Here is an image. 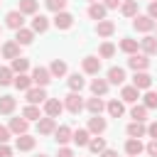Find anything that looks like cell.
<instances>
[{"instance_id":"obj_1","label":"cell","mask_w":157,"mask_h":157,"mask_svg":"<svg viewBox=\"0 0 157 157\" xmlns=\"http://www.w3.org/2000/svg\"><path fill=\"white\" fill-rule=\"evenodd\" d=\"M64 108L69 110V113H74V115H78L81 110H83V101H81V96L76 93V91H71L66 98H64Z\"/></svg>"},{"instance_id":"obj_2","label":"cell","mask_w":157,"mask_h":157,"mask_svg":"<svg viewBox=\"0 0 157 157\" xmlns=\"http://www.w3.org/2000/svg\"><path fill=\"white\" fill-rule=\"evenodd\" d=\"M155 20L150 17V15H135V20H132V27L137 29V32H150V29H155Z\"/></svg>"},{"instance_id":"obj_3","label":"cell","mask_w":157,"mask_h":157,"mask_svg":"<svg viewBox=\"0 0 157 157\" xmlns=\"http://www.w3.org/2000/svg\"><path fill=\"white\" fill-rule=\"evenodd\" d=\"M128 66H130L132 71H145V69L150 66V59H147V54H130Z\"/></svg>"},{"instance_id":"obj_4","label":"cell","mask_w":157,"mask_h":157,"mask_svg":"<svg viewBox=\"0 0 157 157\" xmlns=\"http://www.w3.org/2000/svg\"><path fill=\"white\" fill-rule=\"evenodd\" d=\"M71 25H74V15H69L66 10L54 12V27H56V29H69Z\"/></svg>"},{"instance_id":"obj_5","label":"cell","mask_w":157,"mask_h":157,"mask_svg":"<svg viewBox=\"0 0 157 157\" xmlns=\"http://www.w3.org/2000/svg\"><path fill=\"white\" fill-rule=\"evenodd\" d=\"M52 78H54V76H52V71H49V69H44V66H37V69L32 71V81H34L37 86H47Z\"/></svg>"},{"instance_id":"obj_6","label":"cell","mask_w":157,"mask_h":157,"mask_svg":"<svg viewBox=\"0 0 157 157\" xmlns=\"http://www.w3.org/2000/svg\"><path fill=\"white\" fill-rule=\"evenodd\" d=\"M61 110H64V103H61L59 98H47V101H44V113H47V115L59 118Z\"/></svg>"},{"instance_id":"obj_7","label":"cell","mask_w":157,"mask_h":157,"mask_svg":"<svg viewBox=\"0 0 157 157\" xmlns=\"http://www.w3.org/2000/svg\"><path fill=\"white\" fill-rule=\"evenodd\" d=\"M5 25H7L10 29H20V27L25 25V15H22L20 10H12V12L5 15Z\"/></svg>"},{"instance_id":"obj_8","label":"cell","mask_w":157,"mask_h":157,"mask_svg":"<svg viewBox=\"0 0 157 157\" xmlns=\"http://www.w3.org/2000/svg\"><path fill=\"white\" fill-rule=\"evenodd\" d=\"M32 39H34V29H27V27H20V29H15V42H17L20 47H27V44H32Z\"/></svg>"},{"instance_id":"obj_9","label":"cell","mask_w":157,"mask_h":157,"mask_svg":"<svg viewBox=\"0 0 157 157\" xmlns=\"http://www.w3.org/2000/svg\"><path fill=\"white\" fill-rule=\"evenodd\" d=\"M37 130H39V135H52V132L56 130V120H54L52 115L39 118V120H37Z\"/></svg>"},{"instance_id":"obj_10","label":"cell","mask_w":157,"mask_h":157,"mask_svg":"<svg viewBox=\"0 0 157 157\" xmlns=\"http://www.w3.org/2000/svg\"><path fill=\"white\" fill-rule=\"evenodd\" d=\"M0 54H2L5 59H17V56H20V44H17L15 39H10V42H5V44L0 47Z\"/></svg>"},{"instance_id":"obj_11","label":"cell","mask_w":157,"mask_h":157,"mask_svg":"<svg viewBox=\"0 0 157 157\" xmlns=\"http://www.w3.org/2000/svg\"><path fill=\"white\" fill-rule=\"evenodd\" d=\"M132 86L135 88H150L152 86V76L147 74V71H135V76H132Z\"/></svg>"},{"instance_id":"obj_12","label":"cell","mask_w":157,"mask_h":157,"mask_svg":"<svg viewBox=\"0 0 157 157\" xmlns=\"http://www.w3.org/2000/svg\"><path fill=\"white\" fill-rule=\"evenodd\" d=\"M105 128H108L105 118H101V115H91V120H88V132L101 135V132H105Z\"/></svg>"},{"instance_id":"obj_13","label":"cell","mask_w":157,"mask_h":157,"mask_svg":"<svg viewBox=\"0 0 157 157\" xmlns=\"http://www.w3.org/2000/svg\"><path fill=\"white\" fill-rule=\"evenodd\" d=\"M108 83H113V86L125 83V69H120V66H110V69H108Z\"/></svg>"},{"instance_id":"obj_14","label":"cell","mask_w":157,"mask_h":157,"mask_svg":"<svg viewBox=\"0 0 157 157\" xmlns=\"http://www.w3.org/2000/svg\"><path fill=\"white\" fill-rule=\"evenodd\" d=\"M27 93V101L29 103H34V105H39V103H44L47 101V93H44V86H37V88H29V91H25Z\"/></svg>"},{"instance_id":"obj_15","label":"cell","mask_w":157,"mask_h":157,"mask_svg":"<svg viewBox=\"0 0 157 157\" xmlns=\"http://www.w3.org/2000/svg\"><path fill=\"white\" fill-rule=\"evenodd\" d=\"M27 128H29V120L22 115V118H12L10 120V132H15V135H25L27 132Z\"/></svg>"},{"instance_id":"obj_16","label":"cell","mask_w":157,"mask_h":157,"mask_svg":"<svg viewBox=\"0 0 157 157\" xmlns=\"http://www.w3.org/2000/svg\"><path fill=\"white\" fill-rule=\"evenodd\" d=\"M105 10H108V7H105L103 2H91V5H88V17L101 22V20H105Z\"/></svg>"},{"instance_id":"obj_17","label":"cell","mask_w":157,"mask_h":157,"mask_svg":"<svg viewBox=\"0 0 157 157\" xmlns=\"http://www.w3.org/2000/svg\"><path fill=\"white\" fill-rule=\"evenodd\" d=\"M78 147H88V142H91V132H88V128H78V130H74V137H71Z\"/></svg>"},{"instance_id":"obj_18","label":"cell","mask_w":157,"mask_h":157,"mask_svg":"<svg viewBox=\"0 0 157 157\" xmlns=\"http://www.w3.org/2000/svg\"><path fill=\"white\" fill-rule=\"evenodd\" d=\"M81 66H83L86 74H98V71H101V59H98V56H86V59L81 61Z\"/></svg>"},{"instance_id":"obj_19","label":"cell","mask_w":157,"mask_h":157,"mask_svg":"<svg viewBox=\"0 0 157 157\" xmlns=\"http://www.w3.org/2000/svg\"><path fill=\"white\" fill-rule=\"evenodd\" d=\"M86 108H88V113H91V115H101V113H103V108H105V103H103V98L93 96V98H88V101H86Z\"/></svg>"},{"instance_id":"obj_20","label":"cell","mask_w":157,"mask_h":157,"mask_svg":"<svg viewBox=\"0 0 157 157\" xmlns=\"http://www.w3.org/2000/svg\"><path fill=\"white\" fill-rule=\"evenodd\" d=\"M54 137H56V142H59V145H66V142L74 137V132H71V128H69V125H59V128L54 130Z\"/></svg>"},{"instance_id":"obj_21","label":"cell","mask_w":157,"mask_h":157,"mask_svg":"<svg viewBox=\"0 0 157 157\" xmlns=\"http://www.w3.org/2000/svg\"><path fill=\"white\" fill-rule=\"evenodd\" d=\"M34 142H37V140H34L32 135H27V132H25V135H17L15 147H17V150H22V152H27V150H32V147H34Z\"/></svg>"},{"instance_id":"obj_22","label":"cell","mask_w":157,"mask_h":157,"mask_svg":"<svg viewBox=\"0 0 157 157\" xmlns=\"http://www.w3.org/2000/svg\"><path fill=\"white\" fill-rule=\"evenodd\" d=\"M140 49H142L147 56H150V54H157V37H150V34L142 37V39H140Z\"/></svg>"},{"instance_id":"obj_23","label":"cell","mask_w":157,"mask_h":157,"mask_svg":"<svg viewBox=\"0 0 157 157\" xmlns=\"http://www.w3.org/2000/svg\"><path fill=\"white\" fill-rule=\"evenodd\" d=\"M96 32H98V37H110V34L115 32V22H110V20H101V22L96 25Z\"/></svg>"},{"instance_id":"obj_24","label":"cell","mask_w":157,"mask_h":157,"mask_svg":"<svg viewBox=\"0 0 157 157\" xmlns=\"http://www.w3.org/2000/svg\"><path fill=\"white\" fill-rule=\"evenodd\" d=\"M12 83H15V88H17V91H29L34 81H32V76H27V74H17Z\"/></svg>"},{"instance_id":"obj_25","label":"cell","mask_w":157,"mask_h":157,"mask_svg":"<svg viewBox=\"0 0 157 157\" xmlns=\"http://www.w3.org/2000/svg\"><path fill=\"white\" fill-rule=\"evenodd\" d=\"M108 78H93L91 81V91H93V96H105L108 93Z\"/></svg>"},{"instance_id":"obj_26","label":"cell","mask_w":157,"mask_h":157,"mask_svg":"<svg viewBox=\"0 0 157 157\" xmlns=\"http://www.w3.org/2000/svg\"><path fill=\"white\" fill-rule=\"evenodd\" d=\"M120 98H123L125 103H135V101L140 98V88H135V86H123Z\"/></svg>"},{"instance_id":"obj_27","label":"cell","mask_w":157,"mask_h":157,"mask_svg":"<svg viewBox=\"0 0 157 157\" xmlns=\"http://www.w3.org/2000/svg\"><path fill=\"white\" fill-rule=\"evenodd\" d=\"M145 147H142V142H140V137H130L128 142H125V152L130 155V157H137L140 152H142Z\"/></svg>"},{"instance_id":"obj_28","label":"cell","mask_w":157,"mask_h":157,"mask_svg":"<svg viewBox=\"0 0 157 157\" xmlns=\"http://www.w3.org/2000/svg\"><path fill=\"white\" fill-rule=\"evenodd\" d=\"M128 135H130V137H145V135H147V128H145L140 120H132V123L128 125Z\"/></svg>"},{"instance_id":"obj_29","label":"cell","mask_w":157,"mask_h":157,"mask_svg":"<svg viewBox=\"0 0 157 157\" xmlns=\"http://www.w3.org/2000/svg\"><path fill=\"white\" fill-rule=\"evenodd\" d=\"M15 105H17V101L12 96H0V113L2 115H10L15 110Z\"/></svg>"},{"instance_id":"obj_30","label":"cell","mask_w":157,"mask_h":157,"mask_svg":"<svg viewBox=\"0 0 157 157\" xmlns=\"http://www.w3.org/2000/svg\"><path fill=\"white\" fill-rule=\"evenodd\" d=\"M137 47H140V42H137V39H130V37L120 39V49H123L125 54H137Z\"/></svg>"},{"instance_id":"obj_31","label":"cell","mask_w":157,"mask_h":157,"mask_svg":"<svg viewBox=\"0 0 157 157\" xmlns=\"http://www.w3.org/2000/svg\"><path fill=\"white\" fill-rule=\"evenodd\" d=\"M86 86V78L81 76V74H71L69 76V88L71 91H76V93H81V88Z\"/></svg>"},{"instance_id":"obj_32","label":"cell","mask_w":157,"mask_h":157,"mask_svg":"<svg viewBox=\"0 0 157 157\" xmlns=\"http://www.w3.org/2000/svg\"><path fill=\"white\" fill-rule=\"evenodd\" d=\"M105 108H108L110 118H120V115L125 113V105H123V101H118V98H115V101H110V103H108Z\"/></svg>"},{"instance_id":"obj_33","label":"cell","mask_w":157,"mask_h":157,"mask_svg":"<svg viewBox=\"0 0 157 157\" xmlns=\"http://www.w3.org/2000/svg\"><path fill=\"white\" fill-rule=\"evenodd\" d=\"M120 12H123L125 17H135V15H137V0H125V2L120 5Z\"/></svg>"},{"instance_id":"obj_34","label":"cell","mask_w":157,"mask_h":157,"mask_svg":"<svg viewBox=\"0 0 157 157\" xmlns=\"http://www.w3.org/2000/svg\"><path fill=\"white\" fill-rule=\"evenodd\" d=\"M49 71H52V76L61 78V76L66 74V61H61V59H54V61H52V66H49Z\"/></svg>"},{"instance_id":"obj_35","label":"cell","mask_w":157,"mask_h":157,"mask_svg":"<svg viewBox=\"0 0 157 157\" xmlns=\"http://www.w3.org/2000/svg\"><path fill=\"white\" fill-rule=\"evenodd\" d=\"M47 27H49V20H47L44 15H34V20H32V29H34V32H47Z\"/></svg>"},{"instance_id":"obj_36","label":"cell","mask_w":157,"mask_h":157,"mask_svg":"<svg viewBox=\"0 0 157 157\" xmlns=\"http://www.w3.org/2000/svg\"><path fill=\"white\" fill-rule=\"evenodd\" d=\"M15 74H25L27 69H29V61L25 59V56H17V59H12V66H10Z\"/></svg>"},{"instance_id":"obj_37","label":"cell","mask_w":157,"mask_h":157,"mask_svg":"<svg viewBox=\"0 0 157 157\" xmlns=\"http://www.w3.org/2000/svg\"><path fill=\"white\" fill-rule=\"evenodd\" d=\"M22 115H25L27 120H39V118H42V113H39V108H37L34 103L25 105V108H22Z\"/></svg>"},{"instance_id":"obj_38","label":"cell","mask_w":157,"mask_h":157,"mask_svg":"<svg viewBox=\"0 0 157 157\" xmlns=\"http://www.w3.org/2000/svg\"><path fill=\"white\" fill-rule=\"evenodd\" d=\"M20 12L22 15H37V0H20Z\"/></svg>"},{"instance_id":"obj_39","label":"cell","mask_w":157,"mask_h":157,"mask_svg":"<svg viewBox=\"0 0 157 157\" xmlns=\"http://www.w3.org/2000/svg\"><path fill=\"white\" fill-rule=\"evenodd\" d=\"M12 74H15V71H12L10 66H0V86H10V83L15 81Z\"/></svg>"},{"instance_id":"obj_40","label":"cell","mask_w":157,"mask_h":157,"mask_svg":"<svg viewBox=\"0 0 157 157\" xmlns=\"http://www.w3.org/2000/svg\"><path fill=\"white\" fill-rule=\"evenodd\" d=\"M130 115H132V120H140V123H145V120H147V105H132Z\"/></svg>"},{"instance_id":"obj_41","label":"cell","mask_w":157,"mask_h":157,"mask_svg":"<svg viewBox=\"0 0 157 157\" xmlns=\"http://www.w3.org/2000/svg\"><path fill=\"white\" fill-rule=\"evenodd\" d=\"M88 150L96 152V155H101V152L105 150V140H103V137H93V140L88 142Z\"/></svg>"},{"instance_id":"obj_42","label":"cell","mask_w":157,"mask_h":157,"mask_svg":"<svg viewBox=\"0 0 157 157\" xmlns=\"http://www.w3.org/2000/svg\"><path fill=\"white\" fill-rule=\"evenodd\" d=\"M66 2H69V0H44L47 10H52V12H61V10L66 7Z\"/></svg>"},{"instance_id":"obj_43","label":"cell","mask_w":157,"mask_h":157,"mask_svg":"<svg viewBox=\"0 0 157 157\" xmlns=\"http://www.w3.org/2000/svg\"><path fill=\"white\" fill-rule=\"evenodd\" d=\"M98 54H101L103 59H110V56L115 54V44H110V42H103V44H101V49H98Z\"/></svg>"},{"instance_id":"obj_44","label":"cell","mask_w":157,"mask_h":157,"mask_svg":"<svg viewBox=\"0 0 157 157\" xmlns=\"http://www.w3.org/2000/svg\"><path fill=\"white\" fill-rule=\"evenodd\" d=\"M142 101H145L142 105H147V110H150V108H157V91H150V88H147V93H145Z\"/></svg>"},{"instance_id":"obj_45","label":"cell","mask_w":157,"mask_h":157,"mask_svg":"<svg viewBox=\"0 0 157 157\" xmlns=\"http://www.w3.org/2000/svg\"><path fill=\"white\" fill-rule=\"evenodd\" d=\"M7 140H10V128H2L0 125V145H5Z\"/></svg>"},{"instance_id":"obj_46","label":"cell","mask_w":157,"mask_h":157,"mask_svg":"<svg viewBox=\"0 0 157 157\" xmlns=\"http://www.w3.org/2000/svg\"><path fill=\"white\" fill-rule=\"evenodd\" d=\"M145 150H147V155H150V157H157V140H152Z\"/></svg>"},{"instance_id":"obj_47","label":"cell","mask_w":157,"mask_h":157,"mask_svg":"<svg viewBox=\"0 0 157 157\" xmlns=\"http://www.w3.org/2000/svg\"><path fill=\"white\" fill-rule=\"evenodd\" d=\"M147 15H150L152 20H157V0H152V2H150V7H147Z\"/></svg>"},{"instance_id":"obj_48","label":"cell","mask_w":157,"mask_h":157,"mask_svg":"<svg viewBox=\"0 0 157 157\" xmlns=\"http://www.w3.org/2000/svg\"><path fill=\"white\" fill-rule=\"evenodd\" d=\"M0 157H12V150L7 147V142H5V145H0Z\"/></svg>"},{"instance_id":"obj_49","label":"cell","mask_w":157,"mask_h":157,"mask_svg":"<svg viewBox=\"0 0 157 157\" xmlns=\"http://www.w3.org/2000/svg\"><path fill=\"white\" fill-rule=\"evenodd\" d=\"M147 135H150L152 140H157V123H150V128H147Z\"/></svg>"},{"instance_id":"obj_50","label":"cell","mask_w":157,"mask_h":157,"mask_svg":"<svg viewBox=\"0 0 157 157\" xmlns=\"http://www.w3.org/2000/svg\"><path fill=\"white\" fill-rule=\"evenodd\" d=\"M103 5H105L108 10H113V7H118V5H120V0H103Z\"/></svg>"},{"instance_id":"obj_51","label":"cell","mask_w":157,"mask_h":157,"mask_svg":"<svg viewBox=\"0 0 157 157\" xmlns=\"http://www.w3.org/2000/svg\"><path fill=\"white\" fill-rule=\"evenodd\" d=\"M98 157H118V152H115V150H108V147H105V150H103V152H101Z\"/></svg>"},{"instance_id":"obj_52","label":"cell","mask_w":157,"mask_h":157,"mask_svg":"<svg viewBox=\"0 0 157 157\" xmlns=\"http://www.w3.org/2000/svg\"><path fill=\"white\" fill-rule=\"evenodd\" d=\"M59 157H74V152H71L69 147H61V150H59Z\"/></svg>"},{"instance_id":"obj_53","label":"cell","mask_w":157,"mask_h":157,"mask_svg":"<svg viewBox=\"0 0 157 157\" xmlns=\"http://www.w3.org/2000/svg\"><path fill=\"white\" fill-rule=\"evenodd\" d=\"M37 157H47V155H37Z\"/></svg>"},{"instance_id":"obj_54","label":"cell","mask_w":157,"mask_h":157,"mask_svg":"<svg viewBox=\"0 0 157 157\" xmlns=\"http://www.w3.org/2000/svg\"><path fill=\"white\" fill-rule=\"evenodd\" d=\"M88 2H98V0H88Z\"/></svg>"},{"instance_id":"obj_55","label":"cell","mask_w":157,"mask_h":157,"mask_svg":"<svg viewBox=\"0 0 157 157\" xmlns=\"http://www.w3.org/2000/svg\"><path fill=\"white\" fill-rule=\"evenodd\" d=\"M128 157H130V155H128Z\"/></svg>"},{"instance_id":"obj_56","label":"cell","mask_w":157,"mask_h":157,"mask_svg":"<svg viewBox=\"0 0 157 157\" xmlns=\"http://www.w3.org/2000/svg\"><path fill=\"white\" fill-rule=\"evenodd\" d=\"M150 2H152V0H150Z\"/></svg>"},{"instance_id":"obj_57","label":"cell","mask_w":157,"mask_h":157,"mask_svg":"<svg viewBox=\"0 0 157 157\" xmlns=\"http://www.w3.org/2000/svg\"><path fill=\"white\" fill-rule=\"evenodd\" d=\"M155 27H157V25H155Z\"/></svg>"}]
</instances>
